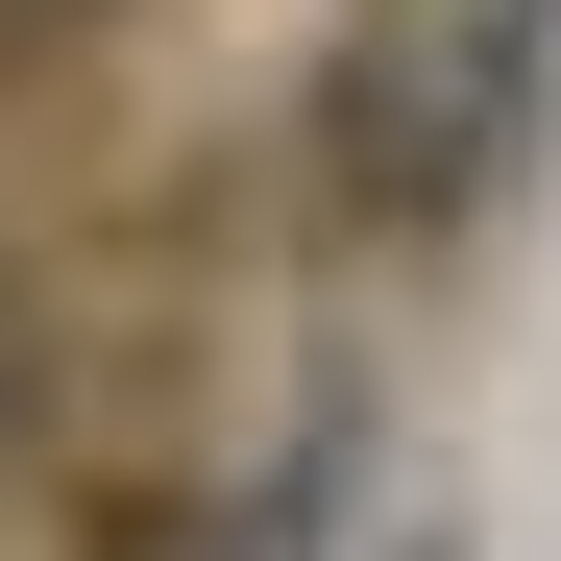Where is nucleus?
I'll return each instance as SVG.
<instances>
[{"label": "nucleus", "instance_id": "1", "mask_svg": "<svg viewBox=\"0 0 561 561\" xmlns=\"http://www.w3.org/2000/svg\"><path fill=\"white\" fill-rule=\"evenodd\" d=\"M537 73H561V0H366V49H342V171H366L391 220H463V196L537 147Z\"/></svg>", "mask_w": 561, "mask_h": 561}]
</instances>
